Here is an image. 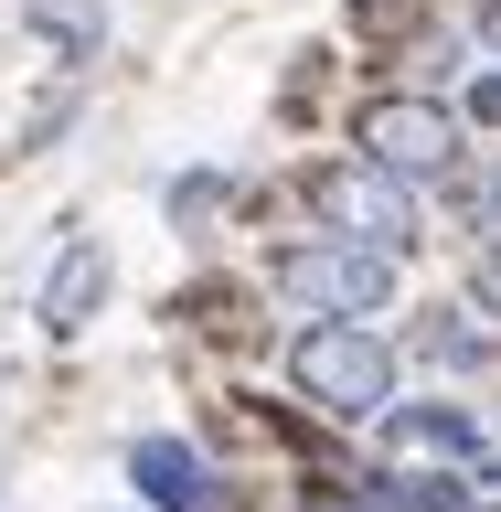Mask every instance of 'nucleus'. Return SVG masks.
Returning <instances> with one entry per match:
<instances>
[{
	"instance_id": "f257e3e1",
	"label": "nucleus",
	"mask_w": 501,
	"mask_h": 512,
	"mask_svg": "<svg viewBox=\"0 0 501 512\" xmlns=\"http://www.w3.org/2000/svg\"><path fill=\"white\" fill-rule=\"evenodd\" d=\"M395 342H384L374 320H299V342H288V384H299V406H320L331 427H384L395 406Z\"/></svg>"
},
{
	"instance_id": "f03ea898",
	"label": "nucleus",
	"mask_w": 501,
	"mask_h": 512,
	"mask_svg": "<svg viewBox=\"0 0 501 512\" xmlns=\"http://www.w3.org/2000/svg\"><path fill=\"white\" fill-rule=\"evenodd\" d=\"M395 267L406 256H374V246H342V235H299V246L267 256V288H278L288 310H310V320H374L395 310Z\"/></svg>"
},
{
	"instance_id": "7ed1b4c3",
	"label": "nucleus",
	"mask_w": 501,
	"mask_h": 512,
	"mask_svg": "<svg viewBox=\"0 0 501 512\" xmlns=\"http://www.w3.org/2000/svg\"><path fill=\"white\" fill-rule=\"evenodd\" d=\"M470 150V118L427 86H395V96H363V118H352V160H374L395 182H448Z\"/></svg>"
},
{
	"instance_id": "20e7f679",
	"label": "nucleus",
	"mask_w": 501,
	"mask_h": 512,
	"mask_svg": "<svg viewBox=\"0 0 501 512\" xmlns=\"http://www.w3.org/2000/svg\"><path fill=\"white\" fill-rule=\"evenodd\" d=\"M310 214H320V235L374 246V256H406L416 235H427L416 182H395V171H374V160H331V171H310Z\"/></svg>"
},
{
	"instance_id": "39448f33",
	"label": "nucleus",
	"mask_w": 501,
	"mask_h": 512,
	"mask_svg": "<svg viewBox=\"0 0 501 512\" xmlns=\"http://www.w3.org/2000/svg\"><path fill=\"white\" fill-rule=\"evenodd\" d=\"M384 448L395 459H416V470H470L480 480V459H491V427H480V406H448V395H395L384 406Z\"/></svg>"
},
{
	"instance_id": "423d86ee",
	"label": "nucleus",
	"mask_w": 501,
	"mask_h": 512,
	"mask_svg": "<svg viewBox=\"0 0 501 512\" xmlns=\"http://www.w3.org/2000/svg\"><path fill=\"white\" fill-rule=\"evenodd\" d=\"M128 491H139L150 512H224V470L192 438H171V427L128 438Z\"/></svg>"
},
{
	"instance_id": "0eeeda50",
	"label": "nucleus",
	"mask_w": 501,
	"mask_h": 512,
	"mask_svg": "<svg viewBox=\"0 0 501 512\" xmlns=\"http://www.w3.org/2000/svg\"><path fill=\"white\" fill-rule=\"evenodd\" d=\"M107 278H118V267H107V246H96V235H64L54 278H43V331H64V342H75V331L107 310Z\"/></svg>"
},
{
	"instance_id": "6e6552de",
	"label": "nucleus",
	"mask_w": 501,
	"mask_h": 512,
	"mask_svg": "<svg viewBox=\"0 0 501 512\" xmlns=\"http://www.w3.org/2000/svg\"><path fill=\"white\" fill-rule=\"evenodd\" d=\"M416 352H427V363H438V374H480V363H491V331H480L470 310H459V299H448V310H416Z\"/></svg>"
},
{
	"instance_id": "1a4fd4ad",
	"label": "nucleus",
	"mask_w": 501,
	"mask_h": 512,
	"mask_svg": "<svg viewBox=\"0 0 501 512\" xmlns=\"http://www.w3.org/2000/svg\"><path fill=\"white\" fill-rule=\"evenodd\" d=\"M22 32L64 43V64H96V43H107V0H22Z\"/></svg>"
},
{
	"instance_id": "9d476101",
	"label": "nucleus",
	"mask_w": 501,
	"mask_h": 512,
	"mask_svg": "<svg viewBox=\"0 0 501 512\" xmlns=\"http://www.w3.org/2000/svg\"><path fill=\"white\" fill-rule=\"evenodd\" d=\"M448 192H459V224H470L480 235V256H501V160H459V171H448Z\"/></svg>"
},
{
	"instance_id": "9b49d317",
	"label": "nucleus",
	"mask_w": 501,
	"mask_h": 512,
	"mask_svg": "<svg viewBox=\"0 0 501 512\" xmlns=\"http://www.w3.org/2000/svg\"><path fill=\"white\" fill-rule=\"evenodd\" d=\"M224 214V171H192V182H171V224H214Z\"/></svg>"
},
{
	"instance_id": "f8f14e48",
	"label": "nucleus",
	"mask_w": 501,
	"mask_h": 512,
	"mask_svg": "<svg viewBox=\"0 0 501 512\" xmlns=\"http://www.w3.org/2000/svg\"><path fill=\"white\" fill-rule=\"evenodd\" d=\"M299 512H384V502H374V480H310Z\"/></svg>"
},
{
	"instance_id": "ddd939ff",
	"label": "nucleus",
	"mask_w": 501,
	"mask_h": 512,
	"mask_svg": "<svg viewBox=\"0 0 501 512\" xmlns=\"http://www.w3.org/2000/svg\"><path fill=\"white\" fill-rule=\"evenodd\" d=\"M459 310H470L480 331L501 342V256H480V267H470V299H459Z\"/></svg>"
},
{
	"instance_id": "4468645a",
	"label": "nucleus",
	"mask_w": 501,
	"mask_h": 512,
	"mask_svg": "<svg viewBox=\"0 0 501 512\" xmlns=\"http://www.w3.org/2000/svg\"><path fill=\"white\" fill-rule=\"evenodd\" d=\"M459 118H480V128H501V64H491V75H470V107H459Z\"/></svg>"
},
{
	"instance_id": "2eb2a0df",
	"label": "nucleus",
	"mask_w": 501,
	"mask_h": 512,
	"mask_svg": "<svg viewBox=\"0 0 501 512\" xmlns=\"http://www.w3.org/2000/svg\"><path fill=\"white\" fill-rule=\"evenodd\" d=\"M470 43H480V54H491V64H501V0H480V22H470Z\"/></svg>"
},
{
	"instance_id": "dca6fc26",
	"label": "nucleus",
	"mask_w": 501,
	"mask_h": 512,
	"mask_svg": "<svg viewBox=\"0 0 501 512\" xmlns=\"http://www.w3.org/2000/svg\"><path fill=\"white\" fill-rule=\"evenodd\" d=\"M470 491H480V502H501V448L480 459V480H470Z\"/></svg>"
},
{
	"instance_id": "f3484780",
	"label": "nucleus",
	"mask_w": 501,
	"mask_h": 512,
	"mask_svg": "<svg viewBox=\"0 0 501 512\" xmlns=\"http://www.w3.org/2000/svg\"><path fill=\"white\" fill-rule=\"evenodd\" d=\"M470 512H501V502H480V491H470Z\"/></svg>"
}]
</instances>
